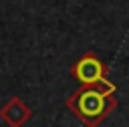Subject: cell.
<instances>
[{"label":"cell","mask_w":129,"mask_h":127,"mask_svg":"<svg viewBox=\"0 0 129 127\" xmlns=\"http://www.w3.org/2000/svg\"><path fill=\"white\" fill-rule=\"evenodd\" d=\"M64 105L85 127H99L117 109L115 85L107 77L95 85H81L67 97Z\"/></svg>","instance_id":"1"},{"label":"cell","mask_w":129,"mask_h":127,"mask_svg":"<svg viewBox=\"0 0 129 127\" xmlns=\"http://www.w3.org/2000/svg\"><path fill=\"white\" fill-rule=\"evenodd\" d=\"M109 69L107 65L95 54V52H85L73 67H71V75L81 83V85H95L99 81H103L107 77Z\"/></svg>","instance_id":"2"},{"label":"cell","mask_w":129,"mask_h":127,"mask_svg":"<svg viewBox=\"0 0 129 127\" xmlns=\"http://www.w3.org/2000/svg\"><path fill=\"white\" fill-rule=\"evenodd\" d=\"M0 119L8 127H24V123L32 119V109L20 97H10L0 107Z\"/></svg>","instance_id":"3"}]
</instances>
